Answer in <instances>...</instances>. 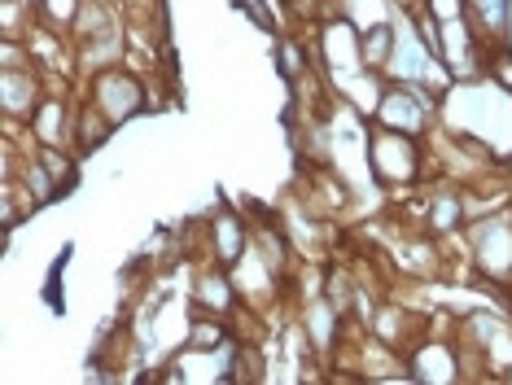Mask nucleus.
Masks as SVG:
<instances>
[{
    "label": "nucleus",
    "mask_w": 512,
    "mask_h": 385,
    "mask_svg": "<svg viewBox=\"0 0 512 385\" xmlns=\"http://www.w3.org/2000/svg\"><path fill=\"white\" fill-rule=\"evenodd\" d=\"M368 162H372V180H377L381 189H394V197H403L407 184H421L425 180L429 154L421 149V136L394 132V127H372Z\"/></svg>",
    "instance_id": "obj_1"
},
{
    "label": "nucleus",
    "mask_w": 512,
    "mask_h": 385,
    "mask_svg": "<svg viewBox=\"0 0 512 385\" xmlns=\"http://www.w3.org/2000/svg\"><path fill=\"white\" fill-rule=\"evenodd\" d=\"M464 237H469L473 272L482 280H495V285L512 289V206L469 219Z\"/></svg>",
    "instance_id": "obj_2"
},
{
    "label": "nucleus",
    "mask_w": 512,
    "mask_h": 385,
    "mask_svg": "<svg viewBox=\"0 0 512 385\" xmlns=\"http://www.w3.org/2000/svg\"><path fill=\"white\" fill-rule=\"evenodd\" d=\"M92 105L106 114L110 123H127L132 114L145 110V84L123 66H106L97 79H92Z\"/></svg>",
    "instance_id": "obj_3"
},
{
    "label": "nucleus",
    "mask_w": 512,
    "mask_h": 385,
    "mask_svg": "<svg viewBox=\"0 0 512 385\" xmlns=\"http://www.w3.org/2000/svg\"><path fill=\"white\" fill-rule=\"evenodd\" d=\"M5 119L9 123H18V119H27L31 123V114L40 110V75L31 66H5Z\"/></svg>",
    "instance_id": "obj_4"
},
{
    "label": "nucleus",
    "mask_w": 512,
    "mask_h": 385,
    "mask_svg": "<svg viewBox=\"0 0 512 385\" xmlns=\"http://www.w3.org/2000/svg\"><path fill=\"white\" fill-rule=\"evenodd\" d=\"M250 232H254V228H246V219L232 215V210L215 215L211 224H206V237H211V259L224 263V267H232V263L241 259V254H246Z\"/></svg>",
    "instance_id": "obj_5"
},
{
    "label": "nucleus",
    "mask_w": 512,
    "mask_h": 385,
    "mask_svg": "<svg viewBox=\"0 0 512 385\" xmlns=\"http://www.w3.org/2000/svg\"><path fill=\"white\" fill-rule=\"evenodd\" d=\"M84 5H88V0H36V14H40L44 27H53V31L66 35V31H75Z\"/></svg>",
    "instance_id": "obj_6"
},
{
    "label": "nucleus",
    "mask_w": 512,
    "mask_h": 385,
    "mask_svg": "<svg viewBox=\"0 0 512 385\" xmlns=\"http://www.w3.org/2000/svg\"><path fill=\"white\" fill-rule=\"evenodd\" d=\"M342 18H351L359 31L390 22V0H342Z\"/></svg>",
    "instance_id": "obj_7"
}]
</instances>
